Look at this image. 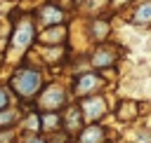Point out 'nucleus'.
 Segmentation results:
<instances>
[{
    "label": "nucleus",
    "instance_id": "nucleus-5",
    "mask_svg": "<svg viewBox=\"0 0 151 143\" xmlns=\"http://www.w3.org/2000/svg\"><path fill=\"white\" fill-rule=\"evenodd\" d=\"M80 141L83 143H106V136H104V129L99 124H90L87 129H83Z\"/></svg>",
    "mask_w": 151,
    "mask_h": 143
},
{
    "label": "nucleus",
    "instance_id": "nucleus-9",
    "mask_svg": "<svg viewBox=\"0 0 151 143\" xmlns=\"http://www.w3.org/2000/svg\"><path fill=\"white\" fill-rule=\"evenodd\" d=\"M94 66H109L111 63V54L109 52H104V49H99L97 54H94V61H92Z\"/></svg>",
    "mask_w": 151,
    "mask_h": 143
},
{
    "label": "nucleus",
    "instance_id": "nucleus-11",
    "mask_svg": "<svg viewBox=\"0 0 151 143\" xmlns=\"http://www.w3.org/2000/svg\"><path fill=\"white\" fill-rule=\"evenodd\" d=\"M42 124H45V127H54V124H59V120H57V115H45Z\"/></svg>",
    "mask_w": 151,
    "mask_h": 143
},
{
    "label": "nucleus",
    "instance_id": "nucleus-3",
    "mask_svg": "<svg viewBox=\"0 0 151 143\" xmlns=\"http://www.w3.org/2000/svg\"><path fill=\"white\" fill-rule=\"evenodd\" d=\"M38 19H40V23H45V26H57V23H61L64 14H61V9H57L54 5H45V7L38 12Z\"/></svg>",
    "mask_w": 151,
    "mask_h": 143
},
{
    "label": "nucleus",
    "instance_id": "nucleus-13",
    "mask_svg": "<svg viewBox=\"0 0 151 143\" xmlns=\"http://www.w3.org/2000/svg\"><path fill=\"white\" fill-rule=\"evenodd\" d=\"M28 143H45V141H42V138H38V136H33V138H31Z\"/></svg>",
    "mask_w": 151,
    "mask_h": 143
},
{
    "label": "nucleus",
    "instance_id": "nucleus-2",
    "mask_svg": "<svg viewBox=\"0 0 151 143\" xmlns=\"http://www.w3.org/2000/svg\"><path fill=\"white\" fill-rule=\"evenodd\" d=\"M104 110H106V103H104L101 96H87V98H83V115L87 120H92V122L99 120L104 115Z\"/></svg>",
    "mask_w": 151,
    "mask_h": 143
},
{
    "label": "nucleus",
    "instance_id": "nucleus-14",
    "mask_svg": "<svg viewBox=\"0 0 151 143\" xmlns=\"http://www.w3.org/2000/svg\"><path fill=\"white\" fill-rule=\"evenodd\" d=\"M78 2H80V0H78Z\"/></svg>",
    "mask_w": 151,
    "mask_h": 143
},
{
    "label": "nucleus",
    "instance_id": "nucleus-6",
    "mask_svg": "<svg viewBox=\"0 0 151 143\" xmlns=\"http://www.w3.org/2000/svg\"><path fill=\"white\" fill-rule=\"evenodd\" d=\"M40 103H42L45 108H59V105L64 103V91L57 89V87H50V89L45 91V96H42Z\"/></svg>",
    "mask_w": 151,
    "mask_h": 143
},
{
    "label": "nucleus",
    "instance_id": "nucleus-12",
    "mask_svg": "<svg viewBox=\"0 0 151 143\" xmlns=\"http://www.w3.org/2000/svg\"><path fill=\"white\" fill-rule=\"evenodd\" d=\"M7 101H9V98H7V91H5V89H0V110L7 105Z\"/></svg>",
    "mask_w": 151,
    "mask_h": 143
},
{
    "label": "nucleus",
    "instance_id": "nucleus-1",
    "mask_svg": "<svg viewBox=\"0 0 151 143\" xmlns=\"http://www.w3.org/2000/svg\"><path fill=\"white\" fill-rule=\"evenodd\" d=\"M40 84H42L40 73H38V70H31V68H21V70L12 77V87H14V91H17L19 96H24V98L38 94Z\"/></svg>",
    "mask_w": 151,
    "mask_h": 143
},
{
    "label": "nucleus",
    "instance_id": "nucleus-4",
    "mask_svg": "<svg viewBox=\"0 0 151 143\" xmlns=\"http://www.w3.org/2000/svg\"><path fill=\"white\" fill-rule=\"evenodd\" d=\"M31 40H33V26L28 21H21L14 38H12V42H14V47H26V45H31Z\"/></svg>",
    "mask_w": 151,
    "mask_h": 143
},
{
    "label": "nucleus",
    "instance_id": "nucleus-7",
    "mask_svg": "<svg viewBox=\"0 0 151 143\" xmlns=\"http://www.w3.org/2000/svg\"><path fill=\"white\" fill-rule=\"evenodd\" d=\"M134 21H137V23H146V21H151V2H142V5L137 7V12H134Z\"/></svg>",
    "mask_w": 151,
    "mask_h": 143
},
{
    "label": "nucleus",
    "instance_id": "nucleus-10",
    "mask_svg": "<svg viewBox=\"0 0 151 143\" xmlns=\"http://www.w3.org/2000/svg\"><path fill=\"white\" fill-rule=\"evenodd\" d=\"M14 120H17V113H14V110H5V113H0V127L12 124Z\"/></svg>",
    "mask_w": 151,
    "mask_h": 143
},
{
    "label": "nucleus",
    "instance_id": "nucleus-8",
    "mask_svg": "<svg viewBox=\"0 0 151 143\" xmlns=\"http://www.w3.org/2000/svg\"><path fill=\"white\" fill-rule=\"evenodd\" d=\"M97 84V77L94 75H83L80 80H78V84H76V89H78V94H83V91H87V89H92Z\"/></svg>",
    "mask_w": 151,
    "mask_h": 143
}]
</instances>
